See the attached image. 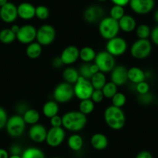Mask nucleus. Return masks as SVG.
<instances>
[{
  "instance_id": "obj_1",
  "label": "nucleus",
  "mask_w": 158,
  "mask_h": 158,
  "mask_svg": "<svg viewBox=\"0 0 158 158\" xmlns=\"http://www.w3.org/2000/svg\"><path fill=\"white\" fill-rule=\"evenodd\" d=\"M87 122V116L79 111H69L62 115V127L74 133L81 131Z\"/></svg>"
},
{
  "instance_id": "obj_10",
  "label": "nucleus",
  "mask_w": 158,
  "mask_h": 158,
  "mask_svg": "<svg viewBox=\"0 0 158 158\" xmlns=\"http://www.w3.org/2000/svg\"><path fill=\"white\" fill-rule=\"evenodd\" d=\"M94 63L97 65L99 71L105 74L109 73L115 66V57L106 51H99L96 54Z\"/></svg>"
},
{
  "instance_id": "obj_46",
  "label": "nucleus",
  "mask_w": 158,
  "mask_h": 158,
  "mask_svg": "<svg viewBox=\"0 0 158 158\" xmlns=\"http://www.w3.org/2000/svg\"><path fill=\"white\" fill-rule=\"evenodd\" d=\"M30 108L28 107V105L27 104L24 102H19L16 106V112H18V115H23L24 114V112Z\"/></svg>"
},
{
  "instance_id": "obj_39",
  "label": "nucleus",
  "mask_w": 158,
  "mask_h": 158,
  "mask_svg": "<svg viewBox=\"0 0 158 158\" xmlns=\"http://www.w3.org/2000/svg\"><path fill=\"white\" fill-rule=\"evenodd\" d=\"M137 99H138V102H139L141 105L147 106V105H150L153 102L154 98H153V95L149 92L146 94H143V95H138Z\"/></svg>"
},
{
  "instance_id": "obj_55",
  "label": "nucleus",
  "mask_w": 158,
  "mask_h": 158,
  "mask_svg": "<svg viewBox=\"0 0 158 158\" xmlns=\"http://www.w3.org/2000/svg\"><path fill=\"white\" fill-rule=\"evenodd\" d=\"M97 1H98V2H106V0H97Z\"/></svg>"
},
{
  "instance_id": "obj_51",
  "label": "nucleus",
  "mask_w": 158,
  "mask_h": 158,
  "mask_svg": "<svg viewBox=\"0 0 158 158\" xmlns=\"http://www.w3.org/2000/svg\"><path fill=\"white\" fill-rule=\"evenodd\" d=\"M19 28H20V27H19V25H17V24H13V25H12V27H10L12 31H13L14 33H16H16H18V31H19Z\"/></svg>"
},
{
  "instance_id": "obj_32",
  "label": "nucleus",
  "mask_w": 158,
  "mask_h": 158,
  "mask_svg": "<svg viewBox=\"0 0 158 158\" xmlns=\"http://www.w3.org/2000/svg\"><path fill=\"white\" fill-rule=\"evenodd\" d=\"M95 109V103L91 98L81 100L78 105V111L87 115L92 113Z\"/></svg>"
},
{
  "instance_id": "obj_25",
  "label": "nucleus",
  "mask_w": 158,
  "mask_h": 158,
  "mask_svg": "<svg viewBox=\"0 0 158 158\" xmlns=\"http://www.w3.org/2000/svg\"><path fill=\"white\" fill-rule=\"evenodd\" d=\"M43 47L36 41L27 45L26 48V54L30 59H36L42 54Z\"/></svg>"
},
{
  "instance_id": "obj_43",
  "label": "nucleus",
  "mask_w": 158,
  "mask_h": 158,
  "mask_svg": "<svg viewBox=\"0 0 158 158\" xmlns=\"http://www.w3.org/2000/svg\"><path fill=\"white\" fill-rule=\"evenodd\" d=\"M51 127H62V116L56 115L50 118Z\"/></svg>"
},
{
  "instance_id": "obj_38",
  "label": "nucleus",
  "mask_w": 158,
  "mask_h": 158,
  "mask_svg": "<svg viewBox=\"0 0 158 158\" xmlns=\"http://www.w3.org/2000/svg\"><path fill=\"white\" fill-rule=\"evenodd\" d=\"M90 65L91 63H84L83 64H81L78 69L79 75L85 77V78L90 80L92 78V75H93V74L91 71Z\"/></svg>"
},
{
  "instance_id": "obj_22",
  "label": "nucleus",
  "mask_w": 158,
  "mask_h": 158,
  "mask_svg": "<svg viewBox=\"0 0 158 158\" xmlns=\"http://www.w3.org/2000/svg\"><path fill=\"white\" fill-rule=\"evenodd\" d=\"M90 143L92 147L96 150H103L107 148L109 139L107 136L102 133H96L91 137Z\"/></svg>"
},
{
  "instance_id": "obj_53",
  "label": "nucleus",
  "mask_w": 158,
  "mask_h": 158,
  "mask_svg": "<svg viewBox=\"0 0 158 158\" xmlns=\"http://www.w3.org/2000/svg\"><path fill=\"white\" fill-rule=\"evenodd\" d=\"M9 1L8 0H0V7L3 6L5 4H6Z\"/></svg>"
},
{
  "instance_id": "obj_8",
  "label": "nucleus",
  "mask_w": 158,
  "mask_h": 158,
  "mask_svg": "<svg viewBox=\"0 0 158 158\" xmlns=\"http://www.w3.org/2000/svg\"><path fill=\"white\" fill-rule=\"evenodd\" d=\"M56 38V30L50 24H44L36 30V41L43 46L52 44Z\"/></svg>"
},
{
  "instance_id": "obj_3",
  "label": "nucleus",
  "mask_w": 158,
  "mask_h": 158,
  "mask_svg": "<svg viewBox=\"0 0 158 158\" xmlns=\"http://www.w3.org/2000/svg\"><path fill=\"white\" fill-rule=\"evenodd\" d=\"M119 30L120 29L118 27V21L110 16L102 18L98 23V32L100 36L106 40L118 36Z\"/></svg>"
},
{
  "instance_id": "obj_15",
  "label": "nucleus",
  "mask_w": 158,
  "mask_h": 158,
  "mask_svg": "<svg viewBox=\"0 0 158 158\" xmlns=\"http://www.w3.org/2000/svg\"><path fill=\"white\" fill-rule=\"evenodd\" d=\"M18 18L17 6L11 2H8L0 7V19L6 23H12Z\"/></svg>"
},
{
  "instance_id": "obj_20",
  "label": "nucleus",
  "mask_w": 158,
  "mask_h": 158,
  "mask_svg": "<svg viewBox=\"0 0 158 158\" xmlns=\"http://www.w3.org/2000/svg\"><path fill=\"white\" fill-rule=\"evenodd\" d=\"M118 27L122 31L125 33H132L135 31L137 24H136V20L133 16L130 15L125 14L118 21Z\"/></svg>"
},
{
  "instance_id": "obj_4",
  "label": "nucleus",
  "mask_w": 158,
  "mask_h": 158,
  "mask_svg": "<svg viewBox=\"0 0 158 158\" xmlns=\"http://www.w3.org/2000/svg\"><path fill=\"white\" fill-rule=\"evenodd\" d=\"M130 54L136 60H143L152 52V43L149 39H138L130 47Z\"/></svg>"
},
{
  "instance_id": "obj_7",
  "label": "nucleus",
  "mask_w": 158,
  "mask_h": 158,
  "mask_svg": "<svg viewBox=\"0 0 158 158\" xmlns=\"http://www.w3.org/2000/svg\"><path fill=\"white\" fill-rule=\"evenodd\" d=\"M73 89H74V96L78 98L80 101L91 98L94 91V88L90 80L85 78L81 76L78 77L77 81L73 85Z\"/></svg>"
},
{
  "instance_id": "obj_28",
  "label": "nucleus",
  "mask_w": 158,
  "mask_h": 158,
  "mask_svg": "<svg viewBox=\"0 0 158 158\" xmlns=\"http://www.w3.org/2000/svg\"><path fill=\"white\" fill-rule=\"evenodd\" d=\"M22 116L23 118L24 121H25L26 124L30 126L38 123L40 118V112L36 109H30V108L24 112V114Z\"/></svg>"
},
{
  "instance_id": "obj_34",
  "label": "nucleus",
  "mask_w": 158,
  "mask_h": 158,
  "mask_svg": "<svg viewBox=\"0 0 158 158\" xmlns=\"http://www.w3.org/2000/svg\"><path fill=\"white\" fill-rule=\"evenodd\" d=\"M136 31V35L138 39H148L150 36V33H151V29L150 28L147 24H140L137 26L135 30Z\"/></svg>"
},
{
  "instance_id": "obj_2",
  "label": "nucleus",
  "mask_w": 158,
  "mask_h": 158,
  "mask_svg": "<svg viewBox=\"0 0 158 158\" xmlns=\"http://www.w3.org/2000/svg\"><path fill=\"white\" fill-rule=\"evenodd\" d=\"M106 125L113 130H120L126 124V115L121 108L111 106H108L103 114Z\"/></svg>"
},
{
  "instance_id": "obj_9",
  "label": "nucleus",
  "mask_w": 158,
  "mask_h": 158,
  "mask_svg": "<svg viewBox=\"0 0 158 158\" xmlns=\"http://www.w3.org/2000/svg\"><path fill=\"white\" fill-rule=\"evenodd\" d=\"M127 48L128 44L127 40L118 36L107 40L106 44V51L115 57L123 55L127 51Z\"/></svg>"
},
{
  "instance_id": "obj_30",
  "label": "nucleus",
  "mask_w": 158,
  "mask_h": 158,
  "mask_svg": "<svg viewBox=\"0 0 158 158\" xmlns=\"http://www.w3.org/2000/svg\"><path fill=\"white\" fill-rule=\"evenodd\" d=\"M16 40V33L10 28H4L0 30V42L3 44H10Z\"/></svg>"
},
{
  "instance_id": "obj_5",
  "label": "nucleus",
  "mask_w": 158,
  "mask_h": 158,
  "mask_svg": "<svg viewBox=\"0 0 158 158\" xmlns=\"http://www.w3.org/2000/svg\"><path fill=\"white\" fill-rule=\"evenodd\" d=\"M26 125L27 124L22 115L16 114L8 118L6 125V130L11 137L17 138L24 133Z\"/></svg>"
},
{
  "instance_id": "obj_56",
  "label": "nucleus",
  "mask_w": 158,
  "mask_h": 158,
  "mask_svg": "<svg viewBox=\"0 0 158 158\" xmlns=\"http://www.w3.org/2000/svg\"><path fill=\"white\" fill-rule=\"evenodd\" d=\"M53 158H60V157H53Z\"/></svg>"
},
{
  "instance_id": "obj_12",
  "label": "nucleus",
  "mask_w": 158,
  "mask_h": 158,
  "mask_svg": "<svg viewBox=\"0 0 158 158\" xmlns=\"http://www.w3.org/2000/svg\"><path fill=\"white\" fill-rule=\"evenodd\" d=\"M66 133L63 127H51L48 130L46 141L49 147H57L63 143Z\"/></svg>"
},
{
  "instance_id": "obj_27",
  "label": "nucleus",
  "mask_w": 158,
  "mask_h": 158,
  "mask_svg": "<svg viewBox=\"0 0 158 158\" xmlns=\"http://www.w3.org/2000/svg\"><path fill=\"white\" fill-rule=\"evenodd\" d=\"M62 76H63V78L65 82L72 85L75 84L78 77H80L78 70L75 69L72 67H68V68H65L64 70Z\"/></svg>"
},
{
  "instance_id": "obj_13",
  "label": "nucleus",
  "mask_w": 158,
  "mask_h": 158,
  "mask_svg": "<svg viewBox=\"0 0 158 158\" xmlns=\"http://www.w3.org/2000/svg\"><path fill=\"white\" fill-rule=\"evenodd\" d=\"M130 9L133 13L138 15H146L150 13L155 6L154 0H130Z\"/></svg>"
},
{
  "instance_id": "obj_35",
  "label": "nucleus",
  "mask_w": 158,
  "mask_h": 158,
  "mask_svg": "<svg viewBox=\"0 0 158 158\" xmlns=\"http://www.w3.org/2000/svg\"><path fill=\"white\" fill-rule=\"evenodd\" d=\"M50 10L46 6L40 5L36 7V13L35 17L37 18L40 20H46L49 18Z\"/></svg>"
},
{
  "instance_id": "obj_21",
  "label": "nucleus",
  "mask_w": 158,
  "mask_h": 158,
  "mask_svg": "<svg viewBox=\"0 0 158 158\" xmlns=\"http://www.w3.org/2000/svg\"><path fill=\"white\" fill-rule=\"evenodd\" d=\"M127 74H128V81L134 85L146 81L147 79L145 71L138 67H131L129 68Z\"/></svg>"
},
{
  "instance_id": "obj_18",
  "label": "nucleus",
  "mask_w": 158,
  "mask_h": 158,
  "mask_svg": "<svg viewBox=\"0 0 158 158\" xmlns=\"http://www.w3.org/2000/svg\"><path fill=\"white\" fill-rule=\"evenodd\" d=\"M64 65L73 64L79 59V49L76 46L70 45L62 51L60 56Z\"/></svg>"
},
{
  "instance_id": "obj_29",
  "label": "nucleus",
  "mask_w": 158,
  "mask_h": 158,
  "mask_svg": "<svg viewBox=\"0 0 158 158\" xmlns=\"http://www.w3.org/2000/svg\"><path fill=\"white\" fill-rule=\"evenodd\" d=\"M90 81L94 89H102L107 82L106 74L101 72V71H98L92 75V78L90 79Z\"/></svg>"
},
{
  "instance_id": "obj_48",
  "label": "nucleus",
  "mask_w": 158,
  "mask_h": 158,
  "mask_svg": "<svg viewBox=\"0 0 158 158\" xmlns=\"http://www.w3.org/2000/svg\"><path fill=\"white\" fill-rule=\"evenodd\" d=\"M136 158H153V155L150 152L147 151V150H142V151L139 152L137 155L136 156Z\"/></svg>"
},
{
  "instance_id": "obj_50",
  "label": "nucleus",
  "mask_w": 158,
  "mask_h": 158,
  "mask_svg": "<svg viewBox=\"0 0 158 158\" xmlns=\"http://www.w3.org/2000/svg\"><path fill=\"white\" fill-rule=\"evenodd\" d=\"M10 153L6 150L3 148H0V158H9Z\"/></svg>"
},
{
  "instance_id": "obj_24",
  "label": "nucleus",
  "mask_w": 158,
  "mask_h": 158,
  "mask_svg": "<svg viewBox=\"0 0 158 158\" xmlns=\"http://www.w3.org/2000/svg\"><path fill=\"white\" fill-rule=\"evenodd\" d=\"M68 145L72 151H80L84 145V140L80 135L77 133H74L68 137Z\"/></svg>"
},
{
  "instance_id": "obj_33",
  "label": "nucleus",
  "mask_w": 158,
  "mask_h": 158,
  "mask_svg": "<svg viewBox=\"0 0 158 158\" xmlns=\"http://www.w3.org/2000/svg\"><path fill=\"white\" fill-rule=\"evenodd\" d=\"M102 91L105 98L111 99L118 92V86L115 85L113 82L110 81L109 82H106L104 87L102 89Z\"/></svg>"
},
{
  "instance_id": "obj_6",
  "label": "nucleus",
  "mask_w": 158,
  "mask_h": 158,
  "mask_svg": "<svg viewBox=\"0 0 158 158\" xmlns=\"http://www.w3.org/2000/svg\"><path fill=\"white\" fill-rule=\"evenodd\" d=\"M53 97L54 101L57 102V103L64 104V103L69 102L74 97L73 85L65 81L59 83L54 88Z\"/></svg>"
},
{
  "instance_id": "obj_42",
  "label": "nucleus",
  "mask_w": 158,
  "mask_h": 158,
  "mask_svg": "<svg viewBox=\"0 0 158 158\" xmlns=\"http://www.w3.org/2000/svg\"><path fill=\"white\" fill-rule=\"evenodd\" d=\"M8 120V115L4 108L0 106V130L5 128Z\"/></svg>"
},
{
  "instance_id": "obj_54",
  "label": "nucleus",
  "mask_w": 158,
  "mask_h": 158,
  "mask_svg": "<svg viewBox=\"0 0 158 158\" xmlns=\"http://www.w3.org/2000/svg\"><path fill=\"white\" fill-rule=\"evenodd\" d=\"M9 158H22L21 155H10Z\"/></svg>"
},
{
  "instance_id": "obj_49",
  "label": "nucleus",
  "mask_w": 158,
  "mask_h": 158,
  "mask_svg": "<svg viewBox=\"0 0 158 158\" xmlns=\"http://www.w3.org/2000/svg\"><path fill=\"white\" fill-rule=\"evenodd\" d=\"M111 1H112V2L114 5L120 6L123 7H125L130 2V0H111Z\"/></svg>"
},
{
  "instance_id": "obj_37",
  "label": "nucleus",
  "mask_w": 158,
  "mask_h": 158,
  "mask_svg": "<svg viewBox=\"0 0 158 158\" xmlns=\"http://www.w3.org/2000/svg\"><path fill=\"white\" fill-rule=\"evenodd\" d=\"M124 15H125L124 7L120 6L114 5L109 11V16L117 21L119 20Z\"/></svg>"
},
{
  "instance_id": "obj_14",
  "label": "nucleus",
  "mask_w": 158,
  "mask_h": 158,
  "mask_svg": "<svg viewBox=\"0 0 158 158\" xmlns=\"http://www.w3.org/2000/svg\"><path fill=\"white\" fill-rule=\"evenodd\" d=\"M83 18L89 23H97L104 18V10L97 5L87 7L83 13Z\"/></svg>"
},
{
  "instance_id": "obj_40",
  "label": "nucleus",
  "mask_w": 158,
  "mask_h": 158,
  "mask_svg": "<svg viewBox=\"0 0 158 158\" xmlns=\"http://www.w3.org/2000/svg\"><path fill=\"white\" fill-rule=\"evenodd\" d=\"M135 90L137 92L139 95H143L150 92V85L146 81L139 82L135 85Z\"/></svg>"
},
{
  "instance_id": "obj_44",
  "label": "nucleus",
  "mask_w": 158,
  "mask_h": 158,
  "mask_svg": "<svg viewBox=\"0 0 158 158\" xmlns=\"http://www.w3.org/2000/svg\"><path fill=\"white\" fill-rule=\"evenodd\" d=\"M150 37L151 40V43L158 46V24L151 30Z\"/></svg>"
},
{
  "instance_id": "obj_19",
  "label": "nucleus",
  "mask_w": 158,
  "mask_h": 158,
  "mask_svg": "<svg viewBox=\"0 0 158 158\" xmlns=\"http://www.w3.org/2000/svg\"><path fill=\"white\" fill-rule=\"evenodd\" d=\"M18 17L23 20H30L35 17L36 7L30 2H21L17 6Z\"/></svg>"
},
{
  "instance_id": "obj_52",
  "label": "nucleus",
  "mask_w": 158,
  "mask_h": 158,
  "mask_svg": "<svg viewBox=\"0 0 158 158\" xmlns=\"http://www.w3.org/2000/svg\"><path fill=\"white\" fill-rule=\"evenodd\" d=\"M153 19L158 24V9L156 10H155L154 13H153Z\"/></svg>"
},
{
  "instance_id": "obj_23",
  "label": "nucleus",
  "mask_w": 158,
  "mask_h": 158,
  "mask_svg": "<svg viewBox=\"0 0 158 158\" xmlns=\"http://www.w3.org/2000/svg\"><path fill=\"white\" fill-rule=\"evenodd\" d=\"M44 115L48 118H52L56 115H58L59 105L54 100H49L44 104L42 109Z\"/></svg>"
},
{
  "instance_id": "obj_31",
  "label": "nucleus",
  "mask_w": 158,
  "mask_h": 158,
  "mask_svg": "<svg viewBox=\"0 0 158 158\" xmlns=\"http://www.w3.org/2000/svg\"><path fill=\"white\" fill-rule=\"evenodd\" d=\"M21 156L22 158H46L43 150L34 147H28L23 150Z\"/></svg>"
},
{
  "instance_id": "obj_26",
  "label": "nucleus",
  "mask_w": 158,
  "mask_h": 158,
  "mask_svg": "<svg viewBox=\"0 0 158 158\" xmlns=\"http://www.w3.org/2000/svg\"><path fill=\"white\" fill-rule=\"evenodd\" d=\"M97 53L91 47H83L79 50V58L84 63L94 62Z\"/></svg>"
},
{
  "instance_id": "obj_45",
  "label": "nucleus",
  "mask_w": 158,
  "mask_h": 158,
  "mask_svg": "<svg viewBox=\"0 0 158 158\" xmlns=\"http://www.w3.org/2000/svg\"><path fill=\"white\" fill-rule=\"evenodd\" d=\"M23 151L22 147L17 143H14L10 146V155H21Z\"/></svg>"
},
{
  "instance_id": "obj_36",
  "label": "nucleus",
  "mask_w": 158,
  "mask_h": 158,
  "mask_svg": "<svg viewBox=\"0 0 158 158\" xmlns=\"http://www.w3.org/2000/svg\"><path fill=\"white\" fill-rule=\"evenodd\" d=\"M111 100H112V106H115V107L121 108V109H122V107H123L126 105V103H127V97H126V95H124L123 93L119 92H117V93L111 98Z\"/></svg>"
},
{
  "instance_id": "obj_17",
  "label": "nucleus",
  "mask_w": 158,
  "mask_h": 158,
  "mask_svg": "<svg viewBox=\"0 0 158 158\" xmlns=\"http://www.w3.org/2000/svg\"><path fill=\"white\" fill-rule=\"evenodd\" d=\"M48 130L42 124L36 123L31 126L28 131V136L32 141L36 143H41L46 141Z\"/></svg>"
},
{
  "instance_id": "obj_47",
  "label": "nucleus",
  "mask_w": 158,
  "mask_h": 158,
  "mask_svg": "<svg viewBox=\"0 0 158 158\" xmlns=\"http://www.w3.org/2000/svg\"><path fill=\"white\" fill-rule=\"evenodd\" d=\"M51 64H52V66L54 67V68H57V69L60 68L62 66H64V64L63 62H62L61 59H60V57H54V58L52 60Z\"/></svg>"
},
{
  "instance_id": "obj_11",
  "label": "nucleus",
  "mask_w": 158,
  "mask_h": 158,
  "mask_svg": "<svg viewBox=\"0 0 158 158\" xmlns=\"http://www.w3.org/2000/svg\"><path fill=\"white\" fill-rule=\"evenodd\" d=\"M36 30L37 29L31 24L22 26L16 33V40L22 44H30L36 40Z\"/></svg>"
},
{
  "instance_id": "obj_41",
  "label": "nucleus",
  "mask_w": 158,
  "mask_h": 158,
  "mask_svg": "<svg viewBox=\"0 0 158 158\" xmlns=\"http://www.w3.org/2000/svg\"><path fill=\"white\" fill-rule=\"evenodd\" d=\"M105 98L104 95L102 93V89H94L93 92L91 96V99L92 100L94 103H100L103 101Z\"/></svg>"
},
{
  "instance_id": "obj_16",
  "label": "nucleus",
  "mask_w": 158,
  "mask_h": 158,
  "mask_svg": "<svg viewBox=\"0 0 158 158\" xmlns=\"http://www.w3.org/2000/svg\"><path fill=\"white\" fill-rule=\"evenodd\" d=\"M128 69L123 65H115L110 72L111 81L115 85L123 86L128 81Z\"/></svg>"
}]
</instances>
